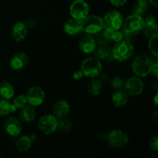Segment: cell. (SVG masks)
<instances>
[{
  "label": "cell",
  "mask_w": 158,
  "mask_h": 158,
  "mask_svg": "<svg viewBox=\"0 0 158 158\" xmlns=\"http://www.w3.org/2000/svg\"><path fill=\"white\" fill-rule=\"evenodd\" d=\"M134 52V46L127 40H121L116 43L112 49V54L114 60L123 62L131 58Z\"/></svg>",
  "instance_id": "cell-1"
},
{
  "label": "cell",
  "mask_w": 158,
  "mask_h": 158,
  "mask_svg": "<svg viewBox=\"0 0 158 158\" xmlns=\"http://www.w3.org/2000/svg\"><path fill=\"white\" fill-rule=\"evenodd\" d=\"M102 63L95 57H89L83 60L80 66V70L83 75L89 78L97 77L102 72Z\"/></svg>",
  "instance_id": "cell-2"
},
{
  "label": "cell",
  "mask_w": 158,
  "mask_h": 158,
  "mask_svg": "<svg viewBox=\"0 0 158 158\" xmlns=\"http://www.w3.org/2000/svg\"><path fill=\"white\" fill-rule=\"evenodd\" d=\"M152 63L147 56H138L132 63L133 72L138 77H146L151 73Z\"/></svg>",
  "instance_id": "cell-3"
},
{
  "label": "cell",
  "mask_w": 158,
  "mask_h": 158,
  "mask_svg": "<svg viewBox=\"0 0 158 158\" xmlns=\"http://www.w3.org/2000/svg\"><path fill=\"white\" fill-rule=\"evenodd\" d=\"M143 27V19L142 16L132 14L123 22V32L126 35H133L142 31Z\"/></svg>",
  "instance_id": "cell-4"
},
{
  "label": "cell",
  "mask_w": 158,
  "mask_h": 158,
  "mask_svg": "<svg viewBox=\"0 0 158 158\" xmlns=\"http://www.w3.org/2000/svg\"><path fill=\"white\" fill-rule=\"evenodd\" d=\"M103 28V19L98 15H88L82 20V31L87 34H96Z\"/></svg>",
  "instance_id": "cell-5"
},
{
  "label": "cell",
  "mask_w": 158,
  "mask_h": 158,
  "mask_svg": "<svg viewBox=\"0 0 158 158\" xmlns=\"http://www.w3.org/2000/svg\"><path fill=\"white\" fill-rule=\"evenodd\" d=\"M103 21V28L110 32L119 30L122 27L123 17L117 11H111L105 15Z\"/></svg>",
  "instance_id": "cell-6"
},
{
  "label": "cell",
  "mask_w": 158,
  "mask_h": 158,
  "mask_svg": "<svg viewBox=\"0 0 158 158\" xmlns=\"http://www.w3.org/2000/svg\"><path fill=\"white\" fill-rule=\"evenodd\" d=\"M58 119L52 114L44 115L38 122V127L40 131L46 135H50L57 130Z\"/></svg>",
  "instance_id": "cell-7"
},
{
  "label": "cell",
  "mask_w": 158,
  "mask_h": 158,
  "mask_svg": "<svg viewBox=\"0 0 158 158\" xmlns=\"http://www.w3.org/2000/svg\"><path fill=\"white\" fill-rule=\"evenodd\" d=\"M89 5L84 0H75L71 4L69 12L72 18L83 20L89 15Z\"/></svg>",
  "instance_id": "cell-8"
},
{
  "label": "cell",
  "mask_w": 158,
  "mask_h": 158,
  "mask_svg": "<svg viewBox=\"0 0 158 158\" xmlns=\"http://www.w3.org/2000/svg\"><path fill=\"white\" fill-rule=\"evenodd\" d=\"M107 141L114 148H123L129 142V137L126 133L120 130H114L107 135Z\"/></svg>",
  "instance_id": "cell-9"
},
{
  "label": "cell",
  "mask_w": 158,
  "mask_h": 158,
  "mask_svg": "<svg viewBox=\"0 0 158 158\" xmlns=\"http://www.w3.org/2000/svg\"><path fill=\"white\" fill-rule=\"evenodd\" d=\"M45 93L40 86H32L26 94V99L29 105L32 106H39L45 100Z\"/></svg>",
  "instance_id": "cell-10"
},
{
  "label": "cell",
  "mask_w": 158,
  "mask_h": 158,
  "mask_svg": "<svg viewBox=\"0 0 158 158\" xmlns=\"http://www.w3.org/2000/svg\"><path fill=\"white\" fill-rule=\"evenodd\" d=\"M124 89L130 96H138L143 92V83L140 78L136 77L128 79L123 84Z\"/></svg>",
  "instance_id": "cell-11"
},
{
  "label": "cell",
  "mask_w": 158,
  "mask_h": 158,
  "mask_svg": "<svg viewBox=\"0 0 158 158\" xmlns=\"http://www.w3.org/2000/svg\"><path fill=\"white\" fill-rule=\"evenodd\" d=\"M3 127L6 134L11 137H17L22 131V125L18 119L13 117H9L5 120Z\"/></svg>",
  "instance_id": "cell-12"
},
{
  "label": "cell",
  "mask_w": 158,
  "mask_h": 158,
  "mask_svg": "<svg viewBox=\"0 0 158 158\" xmlns=\"http://www.w3.org/2000/svg\"><path fill=\"white\" fill-rule=\"evenodd\" d=\"M29 63V56L25 52H17L10 60V66L13 70L19 71L26 67Z\"/></svg>",
  "instance_id": "cell-13"
},
{
  "label": "cell",
  "mask_w": 158,
  "mask_h": 158,
  "mask_svg": "<svg viewBox=\"0 0 158 158\" xmlns=\"http://www.w3.org/2000/svg\"><path fill=\"white\" fill-rule=\"evenodd\" d=\"M52 112L57 119L65 118V117H67L70 112V106L66 100H58L52 106Z\"/></svg>",
  "instance_id": "cell-14"
},
{
  "label": "cell",
  "mask_w": 158,
  "mask_h": 158,
  "mask_svg": "<svg viewBox=\"0 0 158 158\" xmlns=\"http://www.w3.org/2000/svg\"><path fill=\"white\" fill-rule=\"evenodd\" d=\"M96 40L91 34H87L80 39L79 42V48L83 53L89 54L94 51L96 48Z\"/></svg>",
  "instance_id": "cell-15"
},
{
  "label": "cell",
  "mask_w": 158,
  "mask_h": 158,
  "mask_svg": "<svg viewBox=\"0 0 158 158\" xmlns=\"http://www.w3.org/2000/svg\"><path fill=\"white\" fill-rule=\"evenodd\" d=\"M142 31L148 37H151L157 33V26L156 18L154 15H149L143 19V27Z\"/></svg>",
  "instance_id": "cell-16"
},
{
  "label": "cell",
  "mask_w": 158,
  "mask_h": 158,
  "mask_svg": "<svg viewBox=\"0 0 158 158\" xmlns=\"http://www.w3.org/2000/svg\"><path fill=\"white\" fill-rule=\"evenodd\" d=\"M65 32L68 35H76L82 31V20L71 18L68 19L63 26Z\"/></svg>",
  "instance_id": "cell-17"
},
{
  "label": "cell",
  "mask_w": 158,
  "mask_h": 158,
  "mask_svg": "<svg viewBox=\"0 0 158 158\" xmlns=\"http://www.w3.org/2000/svg\"><path fill=\"white\" fill-rule=\"evenodd\" d=\"M28 33V28L23 22L15 23L12 27V35L14 40L17 42H22L26 38Z\"/></svg>",
  "instance_id": "cell-18"
},
{
  "label": "cell",
  "mask_w": 158,
  "mask_h": 158,
  "mask_svg": "<svg viewBox=\"0 0 158 158\" xmlns=\"http://www.w3.org/2000/svg\"><path fill=\"white\" fill-rule=\"evenodd\" d=\"M94 55L95 58L99 60L109 61L114 60L112 54V49L107 46V45H100L94 49Z\"/></svg>",
  "instance_id": "cell-19"
},
{
  "label": "cell",
  "mask_w": 158,
  "mask_h": 158,
  "mask_svg": "<svg viewBox=\"0 0 158 158\" xmlns=\"http://www.w3.org/2000/svg\"><path fill=\"white\" fill-rule=\"evenodd\" d=\"M35 115L36 113L35 109L30 105H26L24 107L21 108L19 116L21 120L24 123H30L33 121L35 118Z\"/></svg>",
  "instance_id": "cell-20"
},
{
  "label": "cell",
  "mask_w": 158,
  "mask_h": 158,
  "mask_svg": "<svg viewBox=\"0 0 158 158\" xmlns=\"http://www.w3.org/2000/svg\"><path fill=\"white\" fill-rule=\"evenodd\" d=\"M127 95L123 91L118 89L113 94L112 103L116 107H123L127 103Z\"/></svg>",
  "instance_id": "cell-21"
},
{
  "label": "cell",
  "mask_w": 158,
  "mask_h": 158,
  "mask_svg": "<svg viewBox=\"0 0 158 158\" xmlns=\"http://www.w3.org/2000/svg\"><path fill=\"white\" fill-rule=\"evenodd\" d=\"M15 95V90L12 85L8 82L0 83V97L2 99L9 100Z\"/></svg>",
  "instance_id": "cell-22"
},
{
  "label": "cell",
  "mask_w": 158,
  "mask_h": 158,
  "mask_svg": "<svg viewBox=\"0 0 158 158\" xmlns=\"http://www.w3.org/2000/svg\"><path fill=\"white\" fill-rule=\"evenodd\" d=\"M32 142L33 141L31 139L30 136L24 135L17 140L16 143H15V147H16V149L19 152H26V151H29L30 149V148L32 147Z\"/></svg>",
  "instance_id": "cell-23"
},
{
  "label": "cell",
  "mask_w": 158,
  "mask_h": 158,
  "mask_svg": "<svg viewBox=\"0 0 158 158\" xmlns=\"http://www.w3.org/2000/svg\"><path fill=\"white\" fill-rule=\"evenodd\" d=\"M94 39L96 40V43H99L100 45H108L111 41L110 32L103 28L101 30L95 34Z\"/></svg>",
  "instance_id": "cell-24"
},
{
  "label": "cell",
  "mask_w": 158,
  "mask_h": 158,
  "mask_svg": "<svg viewBox=\"0 0 158 158\" xmlns=\"http://www.w3.org/2000/svg\"><path fill=\"white\" fill-rule=\"evenodd\" d=\"M149 6L148 0H136L133 7V14L137 15H142L147 12Z\"/></svg>",
  "instance_id": "cell-25"
},
{
  "label": "cell",
  "mask_w": 158,
  "mask_h": 158,
  "mask_svg": "<svg viewBox=\"0 0 158 158\" xmlns=\"http://www.w3.org/2000/svg\"><path fill=\"white\" fill-rule=\"evenodd\" d=\"M102 90V83L97 79H92L87 85V91L90 95L97 96Z\"/></svg>",
  "instance_id": "cell-26"
},
{
  "label": "cell",
  "mask_w": 158,
  "mask_h": 158,
  "mask_svg": "<svg viewBox=\"0 0 158 158\" xmlns=\"http://www.w3.org/2000/svg\"><path fill=\"white\" fill-rule=\"evenodd\" d=\"M17 108L13 104H10L8 100H0V116L8 115L10 113H14L16 111Z\"/></svg>",
  "instance_id": "cell-27"
},
{
  "label": "cell",
  "mask_w": 158,
  "mask_h": 158,
  "mask_svg": "<svg viewBox=\"0 0 158 158\" xmlns=\"http://www.w3.org/2000/svg\"><path fill=\"white\" fill-rule=\"evenodd\" d=\"M73 128V123L70 120L65 117V118L58 119V124H57V129L61 131L62 132L67 133L70 131Z\"/></svg>",
  "instance_id": "cell-28"
},
{
  "label": "cell",
  "mask_w": 158,
  "mask_h": 158,
  "mask_svg": "<svg viewBox=\"0 0 158 158\" xmlns=\"http://www.w3.org/2000/svg\"><path fill=\"white\" fill-rule=\"evenodd\" d=\"M157 40H158V35L157 33L154 35L153 36L150 37V41H149V49L151 53L156 57L157 56L158 53V49H157Z\"/></svg>",
  "instance_id": "cell-29"
},
{
  "label": "cell",
  "mask_w": 158,
  "mask_h": 158,
  "mask_svg": "<svg viewBox=\"0 0 158 158\" xmlns=\"http://www.w3.org/2000/svg\"><path fill=\"white\" fill-rule=\"evenodd\" d=\"M27 99H26V96L25 95H19L14 99L13 103L12 104L17 108V109H21V108L24 107L26 105H27Z\"/></svg>",
  "instance_id": "cell-30"
},
{
  "label": "cell",
  "mask_w": 158,
  "mask_h": 158,
  "mask_svg": "<svg viewBox=\"0 0 158 158\" xmlns=\"http://www.w3.org/2000/svg\"><path fill=\"white\" fill-rule=\"evenodd\" d=\"M110 38L111 40L114 41L115 43H118L123 40V33L120 32V29L119 30L114 31V32H110Z\"/></svg>",
  "instance_id": "cell-31"
},
{
  "label": "cell",
  "mask_w": 158,
  "mask_h": 158,
  "mask_svg": "<svg viewBox=\"0 0 158 158\" xmlns=\"http://www.w3.org/2000/svg\"><path fill=\"white\" fill-rule=\"evenodd\" d=\"M123 84H124V82L119 77H114L112 80V81H111V85H112V86L114 89H120V88L123 87Z\"/></svg>",
  "instance_id": "cell-32"
},
{
  "label": "cell",
  "mask_w": 158,
  "mask_h": 158,
  "mask_svg": "<svg viewBox=\"0 0 158 158\" xmlns=\"http://www.w3.org/2000/svg\"><path fill=\"white\" fill-rule=\"evenodd\" d=\"M149 147L152 151H157L158 150V136L155 135L149 141Z\"/></svg>",
  "instance_id": "cell-33"
},
{
  "label": "cell",
  "mask_w": 158,
  "mask_h": 158,
  "mask_svg": "<svg viewBox=\"0 0 158 158\" xmlns=\"http://www.w3.org/2000/svg\"><path fill=\"white\" fill-rule=\"evenodd\" d=\"M110 3L115 7H122L126 4L127 0H110Z\"/></svg>",
  "instance_id": "cell-34"
},
{
  "label": "cell",
  "mask_w": 158,
  "mask_h": 158,
  "mask_svg": "<svg viewBox=\"0 0 158 158\" xmlns=\"http://www.w3.org/2000/svg\"><path fill=\"white\" fill-rule=\"evenodd\" d=\"M151 73H152L155 77H157L158 76V63L157 60L153 61L152 67H151Z\"/></svg>",
  "instance_id": "cell-35"
},
{
  "label": "cell",
  "mask_w": 158,
  "mask_h": 158,
  "mask_svg": "<svg viewBox=\"0 0 158 158\" xmlns=\"http://www.w3.org/2000/svg\"><path fill=\"white\" fill-rule=\"evenodd\" d=\"M83 76L84 75H83V72H82L80 69L75 71V72L73 73V77L74 80H81V79L83 77Z\"/></svg>",
  "instance_id": "cell-36"
},
{
  "label": "cell",
  "mask_w": 158,
  "mask_h": 158,
  "mask_svg": "<svg viewBox=\"0 0 158 158\" xmlns=\"http://www.w3.org/2000/svg\"><path fill=\"white\" fill-rule=\"evenodd\" d=\"M25 24H26V27H27L28 29H29V28H32L34 26H35V20H33V19H29L26 21V23H25Z\"/></svg>",
  "instance_id": "cell-37"
},
{
  "label": "cell",
  "mask_w": 158,
  "mask_h": 158,
  "mask_svg": "<svg viewBox=\"0 0 158 158\" xmlns=\"http://www.w3.org/2000/svg\"><path fill=\"white\" fill-rule=\"evenodd\" d=\"M148 2L154 6V7H157L158 6V0H148Z\"/></svg>",
  "instance_id": "cell-38"
},
{
  "label": "cell",
  "mask_w": 158,
  "mask_h": 158,
  "mask_svg": "<svg viewBox=\"0 0 158 158\" xmlns=\"http://www.w3.org/2000/svg\"><path fill=\"white\" fill-rule=\"evenodd\" d=\"M157 97H158V94H157L155 95V97H154V105H155V106H158V103H157Z\"/></svg>",
  "instance_id": "cell-39"
}]
</instances>
